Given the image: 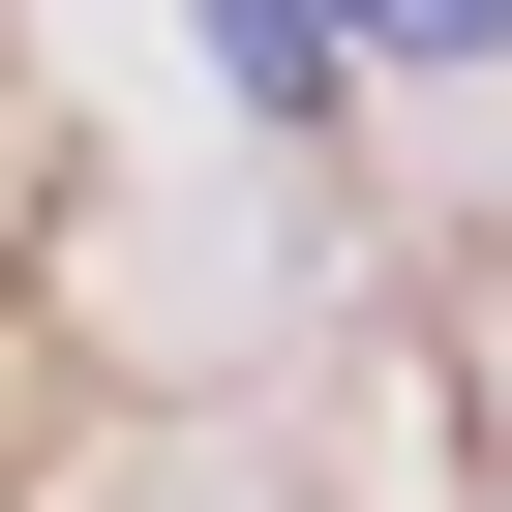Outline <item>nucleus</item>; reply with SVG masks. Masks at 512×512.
Returning <instances> with one entry per match:
<instances>
[{
  "mask_svg": "<svg viewBox=\"0 0 512 512\" xmlns=\"http://www.w3.org/2000/svg\"><path fill=\"white\" fill-rule=\"evenodd\" d=\"M211 61L272 91V121H302V91H362V61H332V0H211Z\"/></svg>",
  "mask_w": 512,
  "mask_h": 512,
  "instance_id": "f257e3e1",
  "label": "nucleus"
},
{
  "mask_svg": "<svg viewBox=\"0 0 512 512\" xmlns=\"http://www.w3.org/2000/svg\"><path fill=\"white\" fill-rule=\"evenodd\" d=\"M332 61H512V0H332Z\"/></svg>",
  "mask_w": 512,
  "mask_h": 512,
  "instance_id": "f03ea898",
  "label": "nucleus"
}]
</instances>
